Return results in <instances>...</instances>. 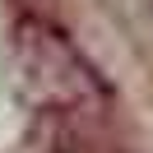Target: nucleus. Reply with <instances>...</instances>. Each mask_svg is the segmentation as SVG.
Returning <instances> with one entry per match:
<instances>
[{"label":"nucleus","mask_w":153,"mask_h":153,"mask_svg":"<svg viewBox=\"0 0 153 153\" xmlns=\"http://www.w3.org/2000/svg\"><path fill=\"white\" fill-rule=\"evenodd\" d=\"M14 60L23 70V88L37 97L42 111H102L107 88L97 79V70L70 47V37L60 28L42 19H19L14 28Z\"/></svg>","instance_id":"f257e3e1"}]
</instances>
